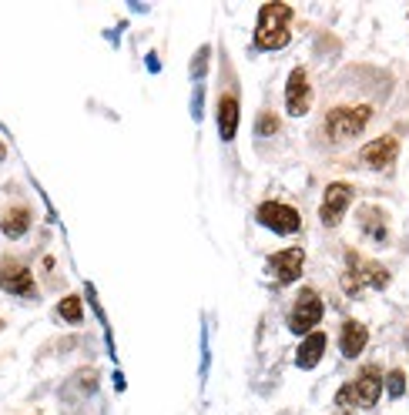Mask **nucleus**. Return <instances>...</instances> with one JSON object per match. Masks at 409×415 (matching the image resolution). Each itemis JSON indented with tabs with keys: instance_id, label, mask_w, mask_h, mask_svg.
Instances as JSON below:
<instances>
[{
	"instance_id": "nucleus-14",
	"label": "nucleus",
	"mask_w": 409,
	"mask_h": 415,
	"mask_svg": "<svg viewBox=\"0 0 409 415\" xmlns=\"http://www.w3.org/2000/svg\"><path fill=\"white\" fill-rule=\"evenodd\" d=\"M235 131H238V98L222 94V101H218V134H222V141H231Z\"/></svg>"
},
{
	"instance_id": "nucleus-22",
	"label": "nucleus",
	"mask_w": 409,
	"mask_h": 415,
	"mask_svg": "<svg viewBox=\"0 0 409 415\" xmlns=\"http://www.w3.org/2000/svg\"><path fill=\"white\" fill-rule=\"evenodd\" d=\"M3 157H7V148H3V141H0V161H3Z\"/></svg>"
},
{
	"instance_id": "nucleus-16",
	"label": "nucleus",
	"mask_w": 409,
	"mask_h": 415,
	"mask_svg": "<svg viewBox=\"0 0 409 415\" xmlns=\"http://www.w3.org/2000/svg\"><path fill=\"white\" fill-rule=\"evenodd\" d=\"M57 315H61L67 325H77V322L84 318V305H81V298H77V295H67V298H61V305H57Z\"/></svg>"
},
{
	"instance_id": "nucleus-19",
	"label": "nucleus",
	"mask_w": 409,
	"mask_h": 415,
	"mask_svg": "<svg viewBox=\"0 0 409 415\" xmlns=\"http://www.w3.org/2000/svg\"><path fill=\"white\" fill-rule=\"evenodd\" d=\"M255 131H258V134H262V137H269V134H275V131H279V117H275V114H258Z\"/></svg>"
},
{
	"instance_id": "nucleus-6",
	"label": "nucleus",
	"mask_w": 409,
	"mask_h": 415,
	"mask_svg": "<svg viewBox=\"0 0 409 415\" xmlns=\"http://www.w3.org/2000/svg\"><path fill=\"white\" fill-rule=\"evenodd\" d=\"M0 288L3 291H10V295H37V288H34V275L27 271V265L14 258H3L0 261Z\"/></svg>"
},
{
	"instance_id": "nucleus-11",
	"label": "nucleus",
	"mask_w": 409,
	"mask_h": 415,
	"mask_svg": "<svg viewBox=\"0 0 409 415\" xmlns=\"http://www.w3.org/2000/svg\"><path fill=\"white\" fill-rule=\"evenodd\" d=\"M399 151V144H396V137L392 134H386V137H376V141H369L366 148H362V164H369V168H386L392 157Z\"/></svg>"
},
{
	"instance_id": "nucleus-12",
	"label": "nucleus",
	"mask_w": 409,
	"mask_h": 415,
	"mask_svg": "<svg viewBox=\"0 0 409 415\" xmlns=\"http://www.w3.org/2000/svg\"><path fill=\"white\" fill-rule=\"evenodd\" d=\"M366 341H369V332H366V325L362 322H342V328H339V348H342V355L346 359H356L359 352L366 348Z\"/></svg>"
},
{
	"instance_id": "nucleus-23",
	"label": "nucleus",
	"mask_w": 409,
	"mask_h": 415,
	"mask_svg": "<svg viewBox=\"0 0 409 415\" xmlns=\"http://www.w3.org/2000/svg\"><path fill=\"white\" fill-rule=\"evenodd\" d=\"M0 328H3V322H0Z\"/></svg>"
},
{
	"instance_id": "nucleus-13",
	"label": "nucleus",
	"mask_w": 409,
	"mask_h": 415,
	"mask_svg": "<svg viewBox=\"0 0 409 415\" xmlns=\"http://www.w3.org/2000/svg\"><path fill=\"white\" fill-rule=\"evenodd\" d=\"M326 345H329V338L322 335V332H308L302 338V345H299L295 362L302 365V368H315V365L322 362V355H326Z\"/></svg>"
},
{
	"instance_id": "nucleus-1",
	"label": "nucleus",
	"mask_w": 409,
	"mask_h": 415,
	"mask_svg": "<svg viewBox=\"0 0 409 415\" xmlns=\"http://www.w3.org/2000/svg\"><path fill=\"white\" fill-rule=\"evenodd\" d=\"M289 24H292V7L289 3H265L258 14L255 44L262 51H279L289 44Z\"/></svg>"
},
{
	"instance_id": "nucleus-10",
	"label": "nucleus",
	"mask_w": 409,
	"mask_h": 415,
	"mask_svg": "<svg viewBox=\"0 0 409 415\" xmlns=\"http://www.w3.org/2000/svg\"><path fill=\"white\" fill-rule=\"evenodd\" d=\"M353 392H356V405H376V399L383 392V372L376 365H366Z\"/></svg>"
},
{
	"instance_id": "nucleus-21",
	"label": "nucleus",
	"mask_w": 409,
	"mask_h": 415,
	"mask_svg": "<svg viewBox=\"0 0 409 415\" xmlns=\"http://www.w3.org/2000/svg\"><path fill=\"white\" fill-rule=\"evenodd\" d=\"M204 60H208V47H202V51H198V57H195V67H191V74H195V78H202Z\"/></svg>"
},
{
	"instance_id": "nucleus-7",
	"label": "nucleus",
	"mask_w": 409,
	"mask_h": 415,
	"mask_svg": "<svg viewBox=\"0 0 409 415\" xmlns=\"http://www.w3.org/2000/svg\"><path fill=\"white\" fill-rule=\"evenodd\" d=\"M353 201V188L342 181H335L326 188V198H322V225L326 228H335L339 221H342V211L349 208Z\"/></svg>"
},
{
	"instance_id": "nucleus-17",
	"label": "nucleus",
	"mask_w": 409,
	"mask_h": 415,
	"mask_svg": "<svg viewBox=\"0 0 409 415\" xmlns=\"http://www.w3.org/2000/svg\"><path fill=\"white\" fill-rule=\"evenodd\" d=\"M362 228H373V234L383 241L386 238V228H383V211L379 208H366L362 211Z\"/></svg>"
},
{
	"instance_id": "nucleus-20",
	"label": "nucleus",
	"mask_w": 409,
	"mask_h": 415,
	"mask_svg": "<svg viewBox=\"0 0 409 415\" xmlns=\"http://www.w3.org/2000/svg\"><path fill=\"white\" fill-rule=\"evenodd\" d=\"M335 405H339V409H353V405H356V392H353V385H342V389H339Z\"/></svg>"
},
{
	"instance_id": "nucleus-5",
	"label": "nucleus",
	"mask_w": 409,
	"mask_h": 415,
	"mask_svg": "<svg viewBox=\"0 0 409 415\" xmlns=\"http://www.w3.org/2000/svg\"><path fill=\"white\" fill-rule=\"evenodd\" d=\"M349 275H346V288L356 295L359 288L373 285V288H386V282H389V275H386L383 268L376 265V261H359V255H349Z\"/></svg>"
},
{
	"instance_id": "nucleus-4",
	"label": "nucleus",
	"mask_w": 409,
	"mask_h": 415,
	"mask_svg": "<svg viewBox=\"0 0 409 415\" xmlns=\"http://www.w3.org/2000/svg\"><path fill=\"white\" fill-rule=\"evenodd\" d=\"M255 218H258V225H265V228H272V232H279V234L299 232V225H302L299 211L292 205H282V201H265V205H258Z\"/></svg>"
},
{
	"instance_id": "nucleus-18",
	"label": "nucleus",
	"mask_w": 409,
	"mask_h": 415,
	"mask_svg": "<svg viewBox=\"0 0 409 415\" xmlns=\"http://www.w3.org/2000/svg\"><path fill=\"white\" fill-rule=\"evenodd\" d=\"M386 392H389L392 399H399V395L406 392V375H403L399 368H392V372H389V379H386Z\"/></svg>"
},
{
	"instance_id": "nucleus-9",
	"label": "nucleus",
	"mask_w": 409,
	"mask_h": 415,
	"mask_svg": "<svg viewBox=\"0 0 409 415\" xmlns=\"http://www.w3.org/2000/svg\"><path fill=\"white\" fill-rule=\"evenodd\" d=\"M302 261H306L302 248H285V251H275L269 258V268H272V275L279 278L282 285H289V282H295L302 275Z\"/></svg>"
},
{
	"instance_id": "nucleus-8",
	"label": "nucleus",
	"mask_w": 409,
	"mask_h": 415,
	"mask_svg": "<svg viewBox=\"0 0 409 415\" xmlns=\"http://www.w3.org/2000/svg\"><path fill=\"white\" fill-rule=\"evenodd\" d=\"M285 104H289V114H295V117H302V114L308 111V104H312V87H308V78H306L302 67H295V71L289 74Z\"/></svg>"
},
{
	"instance_id": "nucleus-2",
	"label": "nucleus",
	"mask_w": 409,
	"mask_h": 415,
	"mask_svg": "<svg viewBox=\"0 0 409 415\" xmlns=\"http://www.w3.org/2000/svg\"><path fill=\"white\" fill-rule=\"evenodd\" d=\"M369 117H373V107H369V104H356V107H335V111H329V117H326L329 141H335V144L353 141L359 131L369 124Z\"/></svg>"
},
{
	"instance_id": "nucleus-3",
	"label": "nucleus",
	"mask_w": 409,
	"mask_h": 415,
	"mask_svg": "<svg viewBox=\"0 0 409 415\" xmlns=\"http://www.w3.org/2000/svg\"><path fill=\"white\" fill-rule=\"evenodd\" d=\"M322 298H319V291L315 288H302V295H299V302H295V309L289 315V332H295V335H308V332H315V325H319V318H322Z\"/></svg>"
},
{
	"instance_id": "nucleus-15",
	"label": "nucleus",
	"mask_w": 409,
	"mask_h": 415,
	"mask_svg": "<svg viewBox=\"0 0 409 415\" xmlns=\"http://www.w3.org/2000/svg\"><path fill=\"white\" fill-rule=\"evenodd\" d=\"M0 228H3L7 238H21V234L30 228V211H27V208H10V211L3 214Z\"/></svg>"
}]
</instances>
